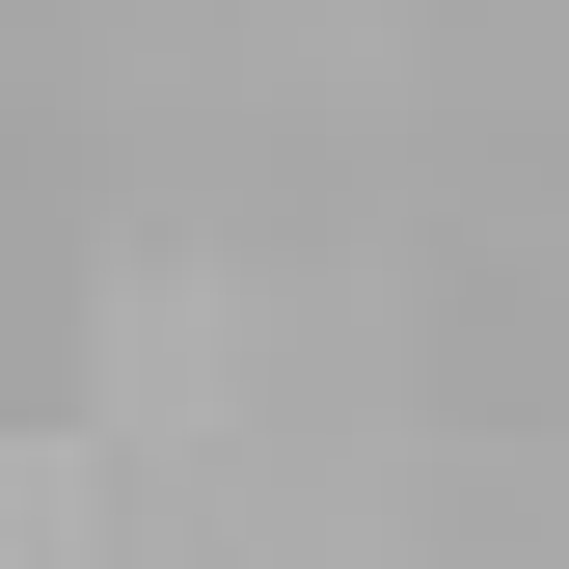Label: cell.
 <instances>
[{
	"label": "cell",
	"instance_id": "obj_1",
	"mask_svg": "<svg viewBox=\"0 0 569 569\" xmlns=\"http://www.w3.org/2000/svg\"><path fill=\"white\" fill-rule=\"evenodd\" d=\"M0 569H82V488H54L28 435H0Z\"/></svg>",
	"mask_w": 569,
	"mask_h": 569
}]
</instances>
